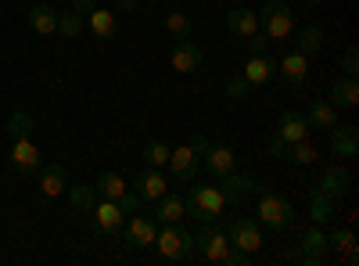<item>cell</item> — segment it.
Here are the masks:
<instances>
[{
	"instance_id": "obj_39",
	"label": "cell",
	"mask_w": 359,
	"mask_h": 266,
	"mask_svg": "<svg viewBox=\"0 0 359 266\" xmlns=\"http://www.w3.org/2000/svg\"><path fill=\"white\" fill-rule=\"evenodd\" d=\"M118 209H123V213H126V216H133V213H137V209H140V194H137V191H130V187H126V194H123V198H118Z\"/></svg>"
},
{
	"instance_id": "obj_2",
	"label": "cell",
	"mask_w": 359,
	"mask_h": 266,
	"mask_svg": "<svg viewBox=\"0 0 359 266\" xmlns=\"http://www.w3.org/2000/svg\"><path fill=\"white\" fill-rule=\"evenodd\" d=\"M255 194H259V201H255V216H259L262 227H269V230H284V227H291L294 209H291V201H287V198H280L273 187H266V184H259Z\"/></svg>"
},
{
	"instance_id": "obj_28",
	"label": "cell",
	"mask_w": 359,
	"mask_h": 266,
	"mask_svg": "<svg viewBox=\"0 0 359 266\" xmlns=\"http://www.w3.org/2000/svg\"><path fill=\"white\" fill-rule=\"evenodd\" d=\"M126 187H130V184H126L118 173H101L97 180H94V191H97V198H111V201H118V198H123V194H126Z\"/></svg>"
},
{
	"instance_id": "obj_9",
	"label": "cell",
	"mask_w": 359,
	"mask_h": 266,
	"mask_svg": "<svg viewBox=\"0 0 359 266\" xmlns=\"http://www.w3.org/2000/svg\"><path fill=\"white\" fill-rule=\"evenodd\" d=\"M155 234H158V220L151 216H126L123 223V238L130 248H155Z\"/></svg>"
},
{
	"instance_id": "obj_26",
	"label": "cell",
	"mask_w": 359,
	"mask_h": 266,
	"mask_svg": "<svg viewBox=\"0 0 359 266\" xmlns=\"http://www.w3.org/2000/svg\"><path fill=\"white\" fill-rule=\"evenodd\" d=\"M309 216H313V223H316V227L331 223V220L338 216V198H327V194L313 191V194H309Z\"/></svg>"
},
{
	"instance_id": "obj_22",
	"label": "cell",
	"mask_w": 359,
	"mask_h": 266,
	"mask_svg": "<svg viewBox=\"0 0 359 266\" xmlns=\"http://www.w3.org/2000/svg\"><path fill=\"white\" fill-rule=\"evenodd\" d=\"M331 101L334 108H355L359 105V83H355V76H338L334 83H331Z\"/></svg>"
},
{
	"instance_id": "obj_13",
	"label": "cell",
	"mask_w": 359,
	"mask_h": 266,
	"mask_svg": "<svg viewBox=\"0 0 359 266\" xmlns=\"http://www.w3.org/2000/svg\"><path fill=\"white\" fill-rule=\"evenodd\" d=\"M273 76H277V58H269V54H252L245 62V69H241V79L248 86H262Z\"/></svg>"
},
{
	"instance_id": "obj_4",
	"label": "cell",
	"mask_w": 359,
	"mask_h": 266,
	"mask_svg": "<svg viewBox=\"0 0 359 266\" xmlns=\"http://www.w3.org/2000/svg\"><path fill=\"white\" fill-rule=\"evenodd\" d=\"M259 29L266 33V40H287L294 33V11L284 0H266V8L259 11Z\"/></svg>"
},
{
	"instance_id": "obj_12",
	"label": "cell",
	"mask_w": 359,
	"mask_h": 266,
	"mask_svg": "<svg viewBox=\"0 0 359 266\" xmlns=\"http://www.w3.org/2000/svg\"><path fill=\"white\" fill-rule=\"evenodd\" d=\"M219 180H223V198H226V205H241V201H248L255 191H259V180H255V176H241V173H226V176H219Z\"/></svg>"
},
{
	"instance_id": "obj_3",
	"label": "cell",
	"mask_w": 359,
	"mask_h": 266,
	"mask_svg": "<svg viewBox=\"0 0 359 266\" xmlns=\"http://www.w3.org/2000/svg\"><path fill=\"white\" fill-rule=\"evenodd\" d=\"M155 248L165 262H187L194 255V234L180 223H162V230L155 234Z\"/></svg>"
},
{
	"instance_id": "obj_44",
	"label": "cell",
	"mask_w": 359,
	"mask_h": 266,
	"mask_svg": "<svg viewBox=\"0 0 359 266\" xmlns=\"http://www.w3.org/2000/svg\"><path fill=\"white\" fill-rule=\"evenodd\" d=\"M191 147H194V152H198V155H201V152H205V147H208V140H205V137H201V133H198V137H194V140H191Z\"/></svg>"
},
{
	"instance_id": "obj_7",
	"label": "cell",
	"mask_w": 359,
	"mask_h": 266,
	"mask_svg": "<svg viewBox=\"0 0 359 266\" xmlns=\"http://www.w3.org/2000/svg\"><path fill=\"white\" fill-rule=\"evenodd\" d=\"M90 220H94V227H97L101 234L115 238V234H123L126 213L118 209V201H111V198H97V201H94V209H90Z\"/></svg>"
},
{
	"instance_id": "obj_33",
	"label": "cell",
	"mask_w": 359,
	"mask_h": 266,
	"mask_svg": "<svg viewBox=\"0 0 359 266\" xmlns=\"http://www.w3.org/2000/svg\"><path fill=\"white\" fill-rule=\"evenodd\" d=\"M327 248L338 252V255H345V252L359 248V245H355V234H352V227H334L331 234H327Z\"/></svg>"
},
{
	"instance_id": "obj_8",
	"label": "cell",
	"mask_w": 359,
	"mask_h": 266,
	"mask_svg": "<svg viewBox=\"0 0 359 266\" xmlns=\"http://www.w3.org/2000/svg\"><path fill=\"white\" fill-rule=\"evenodd\" d=\"M169 176L172 180H180V184H191L194 176H198V169H201V159H198V152L191 144H180V147H172L169 152Z\"/></svg>"
},
{
	"instance_id": "obj_25",
	"label": "cell",
	"mask_w": 359,
	"mask_h": 266,
	"mask_svg": "<svg viewBox=\"0 0 359 266\" xmlns=\"http://www.w3.org/2000/svg\"><path fill=\"white\" fill-rule=\"evenodd\" d=\"M29 25H33V33H40V36H54L57 33V11L50 4H33L29 8Z\"/></svg>"
},
{
	"instance_id": "obj_16",
	"label": "cell",
	"mask_w": 359,
	"mask_h": 266,
	"mask_svg": "<svg viewBox=\"0 0 359 266\" xmlns=\"http://www.w3.org/2000/svg\"><path fill=\"white\" fill-rule=\"evenodd\" d=\"M309 119L302 112H284L280 115V123H277V137L284 140V144H294V140H309Z\"/></svg>"
},
{
	"instance_id": "obj_36",
	"label": "cell",
	"mask_w": 359,
	"mask_h": 266,
	"mask_svg": "<svg viewBox=\"0 0 359 266\" xmlns=\"http://www.w3.org/2000/svg\"><path fill=\"white\" fill-rule=\"evenodd\" d=\"M165 33L176 36V40H184V36H194V25H191V18L184 11H172V15H165Z\"/></svg>"
},
{
	"instance_id": "obj_32",
	"label": "cell",
	"mask_w": 359,
	"mask_h": 266,
	"mask_svg": "<svg viewBox=\"0 0 359 266\" xmlns=\"http://www.w3.org/2000/svg\"><path fill=\"white\" fill-rule=\"evenodd\" d=\"M284 159H287L291 166H313L320 155H316V147H313L309 140H294V144L284 147Z\"/></svg>"
},
{
	"instance_id": "obj_14",
	"label": "cell",
	"mask_w": 359,
	"mask_h": 266,
	"mask_svg": "<svg viewBox=\"0 0 359 266\" xmlns=\"http://www.w3.org/2000/svg\"><path fill=\"white\" fill-rule=\"evenodd\" d=\"M69 187V173L62 162H50V166H40V194L43 198H62Z\"/></svg>"
},
{
	"instance_id": "obj_10",
	"label": "cell",
	"mask_w": 359,
	"mask_h": 266,
	"mask_svg": "<svg viewBox=\"0 0 359 266\" xmlns=\"http://www.w3.org/2000/svg\"><path fill=\"white\" fill-rule=\"evenodd\" d=\"M40 166H43V155H40V147L33 144V137L11 140V169L15 173L33 176V173H40Z\"/></svg>"
},
{
	"instance_id": "obj_42",
	"label": "cell",
	"mask_w": 359,
	"mask_h": 266,
	"mask_svg": "<svg viewBox=\"0 0 359 266\" xmlns=\"http://www.w3.org/2000/svg\"><path fill=\"white\" fill-rule=\"evenodd\" d=\"M266 147H269V155H277V159H284V147H287V144H284V140H280V137L273 133V137H269V144H266Z\"/></svg>"
},
{
	"instance_id": "obj_15",
	"label": "cell",
	"mask_w": 359,
	"mask_h": 266,
	"mask_svg": "<svg viewBox=\"0 0 359 266\" xmlns=\"http://www.w3.org/2000/svg\"><path fill=\"white\" fill-rule=\"evenodd\" d=\"M348 187H352V176H348V169L331 166V169H323L320 184H316L313 191H320V194H327V198H345V194H348Z\"/></svg>"
},
{
	"instance_id": "obj_20",
	"label": "cell",
	"mask_w": 359,
	"mask_h": 266,
	"mask_svg": "<svg viewBox=\"0 0 359 266\" xmlns=\"http://www.w3.org/2000/svg\"><path fill=\"white\" fill-rule=\"evenodd\" d=\"M277 76L280 79H287L291 86H302L306 83V76H309V58L306 54H284L280 62H277Z\"/></svg>"
},
{
	"instance_id": "obj_19",
	"label": "cell",
	"mask_w": 359,
	"mask_h": 266,
	"mask_svg": "<svg viewBox=\"0 0 359 266\" xmlns=\"http://www.w3.org/2000/svg\"><path fill=\"white\" fill-rule=\"evenodd\" d=\"M226 33L248 40L252 33H259V15H255L252 8H233V11H226Z\"/></svg>"
},
{
	"instance_id": "obj_21",
	"label": "cell",
	"mask_w": 359,
	"mask_h": 266,
	"mask_svg": "<svg viewBox=\"0 0 359 266\" xmlns=\"http://www.w3.org/2000/svg\"><path fill=\"white\" fill-rule=\"evenodd\" d=\"M331 152H334L338 159H355V155H359V130L338 123V126L331 130Z\"/></svg>"
},
{
	"instance_id": "obj_30",
	"label": "cell",
	"mask_w": 359,
	"mask_h": 266,
	"mask_svg": "<svg viewBox=\"0 0 359 266\" xmlns=\"http://www.w3.org/2000/svg\"><path fill=\"white\" fill-rule=\"evenodd\" d=\"M83 29H86V22H83V15L79 11H57V36H65V40H79L83 36Z\"/></svg>"
},
{
	"instance_id": "obj_17",
	"label": "cell",
	"mask_w": 359,
	"mask_h": 266,
	"mask_svg": "<svg viewBox=\"0 0 359 266\" xmlns=\"http://www.w3.org/2000/svg\"><path fill=\"white\" fill-rule=\"evenodd\" d=\"M133 191L140 194V201H158L165 194V173L155 169V166H147L144 173H137V187Z\"/></svg>"
},
{
	"instance_id": "obj_35",
	"label": "cell",
	"mask_w": 359,
	"mask_h": 266,
	"mask_svg": "<svg viewBox=\"0 0 359 266\" xmlns=\"http://www.w3.org/2000/svg\"><path fill=\"white\" fill-rule=\"evenodd\" d=\"M169 152H172V147H169L165 140H147L140 155H144V162H147V166H155V169H162V166L169 162Z\"/></svg>"
},
{
	"instance_id": "obj_41",
	"label": "cell",
	"mask_w": 359,
	"mask_h": 266,
	"mask_svg": "<svg viewBox=\"0 0 359 266\" xmlns=\"http://www.w3.org/2000/svg\"><path fill=\"white\" fill-rule=\"evenodd\" d=\"M248 47H252V54H266V51H269L266 33H252V36H248Z\"/></svg>"
},
{
	"instance_id": "obj_37",
	"label": "cell",
	"mask_w": 359,
	"mask_h": 266,
	"mask_svg": "<svg viewBox=\"0 0 359 266\" xmlns=\"http://www.w3.org/2000/svg\"><path fill=\"white\" fill-rule=\"evenodd\" d=\"M248 91H252V86H248L241 76L226 83V98H230V101H245V94H248Z\"/></svg>"
},
{
	"instance_id": "obj_45",
	"label": "cell",
	"mask_w": 359,
	"mask_h": 266,
	"mask_svg": "<svg viewBox=\"0 0 359 266\" xmlns=\"http://www.w3.org/2000/svg\"><path fill=\"white\" fill-rule=\"evenodd\" d=\"M115 8L118 11H130V8H137V0H115Z\"/></svg>"
},
{
	"instance_id": "obj_1",
	"label": "cell",
	"mask_w": 359,
	"mask_h": 266,
	"mask_svg": "<svg viewBox=\"0 0 359 266\" xmlns=\"http://www.w3.org/2000/svg\"><path fill=\"white\" fill-rule=\"evenodd\" d=\"M223 205H226V198H223V191L216 184H194L191 180V191L184 198V213L187 216H194L198 223H216L223 216Z\"/></svg>"
},
{
	"instance_id": "obj_5",
	"label": "cell",
	"mask_w": 359,
	"mask_h": 266,
	"mask_svg": "<svg viewBox=\"0 0 359 266\" xmlns=\"http://www.w3.org/2000/svg\"><path fill=\"white\" fill-rule=\"evenodd\" d=\"M226 238H230V245L233 248H241V252H259L266 241H262V223L259 220H252V216H233L226 227Z\"/></svg>"
},
{
	"instance_id": "obj_31",
	"label": "cell",
	"mask_w": 359,
	"mask_h": 266,
	"mask_svg": "<svg viewBox=\"0 0 359 266\" xmlns=\"http://www.w3.org/2000/svg\"><path fill=\"white\" fill-rule=\"evenodd\" d=\"M298 54H306V58H313V54H320V47H323V29L320 25H306V29H298Z\"/></svg>"
},
{
	"instance_id": "obj_6",
	"label": "cell",
	"mask_w": 359,
	"mask_h": 266,
	"mask_svg": "<svg viewBox=\"0 0 359 266\" xmlns=\"http://www.w3.org/2000/svg\"><path fill=\"white\" fill-rule=\"evenodd\" d=\"M226 248H230V238H226V230H223V227L205 223V230L194 234V252H198L205 262H223Z\"/></svg>"
},
{
	"instance_id": "obj_18",
	"label": "cell",
	"mask_w": 359,
	"mask_h": 266,
	"mask_svg": "<svg viewBox=\"0 0 359 266\" xmlns=\"http://www.w3.org/2000/svg\"><path fill=\"white\" fill-rule=\"evenodd\" d=\"M205 169L212 173V176H226L237 169V155H233V147H219V144H208L205 147Z\"/></svg>"
},
{
	"instance_id": "obj_29",
	"label": "cell",
	"mask_w": 359,
	"mask_h": 266,
	"mask_svg": "<svg viewBox=\"0 0 359 266\" xmlns=\"http://www.w3.org/2000/svg\"><path fill=\"white\" fill-rule=\"evenodd\" d=\"M65 194H69V201H72V209H76V213H86V216H90V209H94V201H97L94 184H69Z\"/></svg>"
},
{
	"instance_id": "obj_43",
	"label": "cell",
	"mask_w": 359,
	"mask_h": 266,
	"mask_svg": "<svg viewBox=\"0 0 359 266\" xmlns=\"http://www.w3.org/2000/svg\"><path fill=\"white\" fill-rule=\"evenodd\" d=\"M97 8V0H72V11H79V15H90Z\"/></svg>"
},
{
	"instance_id": "obj_34",
	"label": "cell",
	"mask_w": 359,
	"mask_h": 266,
	"mask_svg": "<svg viewBox=\"0 0 359 266\" xmlns=\"http://www.w3.org/2000/svg\"><path fill=\"white\" fill-rule=\"evenodd\" d=\"M33 130H36V123H33V115H29V112H11V115H8V137H11V140L33 137Z\"/></svg>"
},
{
	"instance_id": "obj_27",
	"label": "cell",
	"mask_w": 359,
	"mask_h": 266,
	"mask_svg": "<svg viewBox=\"0 0 359 266\" xmlns=\"http://www.w3.org/2000/svg\"><path fill=\"white\" fill-rule=\"evenodd\" d=\"M187 213H184V198H180V194H162L158 201H155V220L158 223H180V220H184Z\"/></svg>"
},
{
	"instance_id": "obj_46",
	"label": "cell",
	"mask_w": 359,
	"mask_h": 266,
	"mask_svg": "<svg viewBox=\"0 0 359 266\" xmlns=\"http://www.w3.org/2000/svg\"><path fill=\"white\" fill-rule=\"evenodd\" d=\"M309 4H323V0H309Z\"/></svg>"
},
{
	"instance_id": "obj_40",
	"label": "cell",
	"mask_w": 359,
	"mask_h": 266,
	"mask_svg": "<svg viewBox=\"0 0 359 266\" xmlns=\"http://www.w3.org/2000/svg\"><path fill=\"white\" fill-rule=\"evenodd\" d=\"M248 259H252L248 252H241V248H233V245H230V248H226V255H223V266H245Z\"/></svg>"
},
{
	"instance_id": "obj_24",
	"label": "cell",
	"mask_w": 359,
	"mask_h": 266,
	"mask_svg": "<svg viewBox=\"0 0 359 266\" xmlns=\"http://www.w3.org/2000/svg\"><path fill=\"white\" fill-rule=\"evenodd\" d=\"M86 29L94 33L97 40H115V33H118V22H115V15L108 11V8H94L86 15Z\"/></svg>"
},
{
	"instance_id": "obj_11",
	"label": "cell",
	"mask_w": 359,
	"mask_h": 266,
	"mask_svg": "<svg viewBox=\"0 0 359 266\" xmlns=\"http://www.w3.org/2000/svg\"><path fill=\"white\" fill-rule=\"evenodd\" d=\"M201 62H205V54H201V47H198L191 36L176 40V44H172V51H169V65H172L180 76L198 72V69H201Z\"/></svg>"
},
{
	"instance_id": "obj_38",
	"label": "cell",
	"mask_w": 359,
	"mask_h": 266,
	"mask_svg": "<svg viewBox=\"0 0 359 266\" xmlns=\"http://www.w3.org/2000/svg\"><path fill=\"white\" fill-rule=\"evenodd\" d=\"M355 72H359V51L348 47L345 58H341V76H355Z\"/></svg>"
},
{
	"instance_id": "obj_23",
	"label": "cell",
	"mask_w": 359,
	"mask_h": 266,
	"mask_svg": "<svg viewBox=\"0 0 359 266\" xmlns=\"http://www.w3.org/2000/svg\"><path fill=\"white\" fill-rule=\"evenodd\" d=\"M306 119H309V126H316V130H334V126H338V108L327 101V98H313Z\"/></svg>"
}]
</instances>
